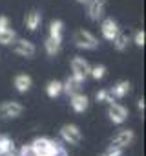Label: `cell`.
Listing matches in <instances>:
<instances>
[{
  "label": "cell",
  "mask_w": 146,
  "mask_h": 156,
  "mask_svg": "<svg viewBox=\"0 0 146 156\" xmlns=\"http://www.w3.org/2000/svg\"><path fill=\"white\" fill-rule=\"evenodd\" d=\"M73 44L81 50H97L99 39L88 30H77L73 33Z\"/></svg>",
  "instance_id": "cell-1"
},
{
  "label": "cell",
  "mask_w": 146,
  "mask_h": 156,
  "mask_svg": "<svg viewBox=\"0 0 146 156\" xmlns=\"http://www.w3.org/2000/svg\"><path fill=\"white\" fill-rule=\"evenodd\" d=\"M22 112H24V107L18 101H4L0 105V116L4 119H15L22 116Z\"/></svg>",
  "instance_id": "cell-5"
},
{
  "label": "cell",
  "mask_w": 146,
  "mask_h": 156,
  "mask_svg": "<svg viewBox=\"0 0 146 156\" xmlns=\"http://www.w3.org/2000/svg\"><path fill=\"white\" fill-rule=\"evenodd\" d=\"M6 28H9V19L6 15H0V31L6 30Z\"/></svg>",
  "instance_id": "cell-28"
},
{
  "label": "cell",
  "mask_w": 146,
  "mask_h": 156,
  "mask_svg": "<svg viewBox=\"0 0 146 156\" xmlns=\"http://www.w3.org/2000/svg\"><path fill=\"white\" fill-rule=\"evenodd\" d=\"M102 156H122V149H119V147H110Z\"/></svg>",
  "instance_id": "cell-26"
},
{
  "label": "cell",
  "mask_w": 146,
  "mask_h": 156,
  "mask_svg": "<svg viewBox=\"0 0 146 156\" xmlns=\"http://www.w3.org/2000/svg\"><path fill=\"white\" fill-rule=\"evenodd\" d=\"M144 107H146V105H144V99L141 98V99L137 101V108H139V112H144Z\"/></svg>",
  "instance_id": "cell-29"
},
{
  "label": "cell",
  "mask_w": 146,
  "mask_h": 156,
  "mask_svg": "<svg viewBox=\"0 0 146 156\" xmlns=\"http://www.w3.org/2000/svg\"><path fill=\"white\" fill-rule=\"evenodd\" d=\"M128 116H130V110L124 107V105H121V103H110V108H108V118H110V121L113 123V125H122L126 119H128Z\"/></svg>",
  "instance_id": "cell-2"
},
{
  "label": "cell",
  "mask_w": 146,
  "mask_h": 156,
  "mask_svg": "<svg viewBox=\"0 0 146 156\" xmlns=\"http://www.w3.org/2000/svg\"><path fill=\"white\" fill-rule=\"evenodd\" d=\"M60 138L69 143V145H79L81 140H82V134H81V129L77 125H73V123H66L62 125L60 129Z\"/></svg>",
  "instance_id": "cell-3"
},
{
  "label": "cell",
  "mask_w": 146,
  "mask_h": 156,
  "mask_svg": "<svg viewBox=\"0 0 146 156\" xmlns=\"http://www.w3.org/2000/svg\"><path fill=\"white\" fill-rule=\"evenodd\" d=\"M13 51L17 53V55H22V57H35V53H37V46L31 42V41H26V39H15L13 41Z\"/></svg>",
  "instance_id": "cell-6"
},
{
  "label": "cell",
  "mask_w": 146,
  "mask_h": 156,
  "mask_svg": "<svg viewBox=\"0 0 146 156\" xmlns=\"http://www.w3.org/2000/svg\"><path fill=\"white\" fill-rule=\"evenodd\" d=\"M90 75L93 77L95 81L102 79V77L106 75V66H104V64H95V66H90Z\"/></svg>",
  "instance_id": "cell-22"
},
{
  "label": "cell",
  "mask_w": 146,
  "mask_h": 156,
  "mask_svg": "<svg viewBox=\"0 0 146 156\" xmlns=\"http://www.w3.org/2000/svg\"><path fill=\"white\" fill-rule=\"evenodd\" d=\"M15 145L11 141V138L8 136H0V156H6V154H13Z\"/></svg>",
  "instance_id": "cell-20"
},
{
  "label": "cell",
  "mask_w": 146,
  "mask_h": 156,
  "mask_svg": "<svg viewBox=\"0 0 146 156\" xmlns=\"http://www.w3.org/2000/svg\"><path fill=\"white\" fill-rule=\"evenodd\" d=\"M75 2H79V4H88L90 0H75Z\"/></svg>",
  "instance_id": "cell-30"
},
{
  "label": "cell",
  "mask_w": 146,
  "mask_h": 156,
  "mask_svg": "<svg viewBox=\"0 0 146 156\" xmlns=\"http://www.w3.org/2000/svg\"><path fill=\"white\" fill-rule=\"evenodd\" d=\"M111 42H113V48H115L117 51H124V50L128 48V44H130V37H128L126 33H121V31H119V35H117Z\"/></svg>",
  "instance_id": "cell-19"
},
{
  "label": "cell",
  "mask_w": 146,
  "mask_h": 156,
  "mask_svg": "<svg viewBox=\"0 0 146 156\" xmlns=\"http://www.w3.org/2000/svg\"><path fill=\"white\" fill-rule=\"evenodd\" d=\"M130 92H131V83H130V81H117V83L111 87V90H110V94H111L113 99H122V98H126Z\"/></svg>",
  "instance_id": "cell-13"
},
{
  "label": "cell",
  "mask_w": 146,
  "mask_h": 156,
  "mask_svg": "<svg viewBox=\"0 0 146 156\" xmlns=\"http://www.w3.org/2000/svg\"><path fill=\"white\" fill-rule=\"evenodd\" d=\"M82 83H84V79H81V77H77V75H71L66 83H62V92H66L68 96H71V94H75V92L81 90Z\"/></svg>",
  "instance_id": "cell-14"
},
{
  "label": "cell",
  "mask_w": 146,
  "mask_h": 156,
  "mask_svg": "<svg viewBox=\"0 0 146 156\" xmlns=\"http://www.w3.org/2000/svg\"><path fill=\"white\" fill-rule=\"evenodd\" d=\"M62 31H64V22L62 20H51L49 22V37L62 42Z\"/></svg>",
  "instance_id": "cell-16"
},
{
  "label": "cell",
  "mask_w": 146,
  "mask_h": 156,
  "mask_svg": "<svg viewBox=\"0 0 146 156\" xmlns=\"http://www.w3.org/2000/svg\"><path fill=\"white\" fill-rule=\"evenodd\" d=\"M144 41H146V33H144L142 30L135 31V35H133V44H135V46H144Z\"/></svg>",
  "instance_id": "cell-24"
},
{
  "label": "cell",
  "mask_w": 146,
  "mask_h": 156,
  "mask_svg": "<svg viewBox=\"0 0 146 156\" xmlns=\"http://www.w3.org/2000/svg\"><path fill=\"white\" fill-rule=\"evenodd\" d=\"M40 22H42V15H40V11L33 9V11L28 13V17H26V28H28L29 31H37L38 26H40Z\"/></svg>",
  "instance_id": "cell-15"
},
{
  "label": "cell",
  "mask_w": 146,
  "mask_h": 156,
  "mask_svg": "<svg viewBox=\"0 0 146 156\" xmlns=\"http://www.w3.org/2000/svg\"><path fill=\"white\" fill-rule=\"evenodd\" d=\"M17 39V31L15 30H11V28H6V30H2L0 31V44H11L13 41Z\"/></svg>",
  "instance_id": "cell-21"
},
{
  "label": "cell",
  "mask_w": 146,
  "mask_h": 156,
  "mask_svg": "<svg viewBox=\"0 0 146 156\" xmlns=\"http://www.w3.org/2000/svg\"><path fill=\"white\" fill-rule=\"evenodd\" d=\"M13 85H15V88H17L18 94H26V92L31 90V87H33V79H31V75H28V73H18V75L15 77Z\"/></svg>",
  "instance_id": "cell-12"
},
{
  "label": "cell",
  "mask_w": 146,
  "mask_h": 156,
  "mask_svg": "<svg viewBox=\"0 0 146 156\" xmlns=\"http://www.w3.org/2000/svg\"><path fill=\"white\" fill-rule=\"evenodd\" d=\"M51 156H69V154H68V151H66L62 145H57V149L53 151V154H51Z\"/></svg>",
  "instance_id": "cell-27"
},
{
  "label": "cell",
  "mask_w": 146,
  "mask_h": 156,
  "mask_svg": "<svg viewBox=\"0 0 146 156\" xmlns=\"http://www.w3.org/2000/svg\"><path fill=\"white\" fill-rule=\"evenodd\" d=\"M33 149L38 152V156H51L53 154V151L57 149V145H60L58 141H55V140H49V138H37V140H33Z\"/></svg>",
  "instance_id": "cell-4"
},
{
  "label": "cell",
  "mask_w": 146,
  "mask_h": 156,
  "mask_svg": "<svg viewBox=\"0 0 146 156\" xmlns=\"http://www.w3.org/2000/svg\"><path fill=\"white\" fill-rule=\"evenodd\" d=\"M95 99H97L99 103H113V98H111V94H110L108 90H99V92L95 94Z\"/></svg>",
  "instance_id": "cell-23"
},
{
  "label": "cell",
  "mask_w": 146,
  "mask_h": 156,
  "mask_svg": "<svg viewBox=\"0 0 146 156\" xmlns=\"http://www.w3.org/2000/svg\"><path fill=\"white\" fill-rule=\"evenodd\" d=\"M88 6V17L90 20L99 22L104 17V9H106V0H90L86 4Z\"/></svg>",
  "instance_id": "cell-9"
},
{
  "label": "cell",
  "mask_w": 146,
  "mask_h": 156,
  "mask_svg": "<svg viewBox=\"0 0 146 156\" xmlns=\"http://www.w3.org/2000/svg\"><path fill=\"white\" fill-rule=\"evenodd\" d=\"M90 62L84 59V57H73L71 59V72H73V75H77V77H81V79H84L86 81V77L90 75Z\"/></svg>",
  "instance_id": "cell-7"
},
{
  "label": "cell",
  "mask_w": 146,
  "mask_h": 156,
  "mask_svg": "<svg viewBox=\"0 0 146 156\" xmlns=\"http://www.w3.org/2000/svg\"><path fill=\"white\" fill-rule=\"evenodd\" d=\"M60 44H62V42H58V41H55V39L48 37V39L44 41V48H46V53H48L49 57H55V55L60 51Z\"/></svg>",
  "instance_id": "cell-18"
},
{
  "label": "cell",
  "mask_w": 146,
  "mask_h": 156,
  "mask_svg": "<svg viewBox=\"0 0 146 156\" xmlns=\"http://www.w3.org/2000/svg\"><path fill=\"white\" fill-rule=\"evenodd\" d=\"M46 94H48V98H51V99L58 98V96L62 94V83L57 81V79H51V81L46 85Z\"/></svg>",
  "instance_id": "cell-17"
},
{
  "label": "cell",
  "mask_w": 146,
  "mask_h": 156,
  "mask_svg": "<svg viewBox=\"0 0 146 156\" xmlns=\"http://www.w3.org/2000/svg\"><path fill=\"white\" fill-rule=\"evenodd\" d=\"M135 140V132L131 129H122L117 132V136L111 140V147H119V149H124L128 145H131Z\"/></svg>",
  "instance_id": "cell-8"
},
{
  "label": "cell",
  "mask_w": 146,
  "mask_h": 156,
  "mask_svg": "<svg viewBox=\"0 0 146 156\" xmlns=\"http://www.w3.org/2000/svg\"><path fill=\"white\" fill-rule=\"evenodd\" d=\"M101 31H102V37L106 39V41H113L117 35H119V31H121V28H119V24L113 20V19H104L102 20V24H101Z\"/></svg>",
  "instance_id": "cell-11"
},
{
  "label": "cell",
  "mask_w": 146,
  "mask_h": 156,
  "mask_svg": "<svg viewBox=\"0 0 146 156\" xmlns=\"http://www.w3.org/2000/svg\"><path fill=\"white\" fill-rule=\"evenodd\" d=\"M18 156H38V152H37V151L33 149V145L29 143V145H24V147L20 149Z\"/></svg>",
  "instance_id": "cell-25"
},
{
  "label": "cell",
  "mask_w": 146,
  "mask_h": 156,
  "mask_svg": "<svg viewBox=\"0 0 146 156\" xmlns=\"http://www.w3.org/2000/svg\"><path fill=\"white\" fill-rule=\"evenodd\" d=\"M69 105H71V108L75 110V112L82 114V112H86V110H88V107H90V98H88L86 94L75 92V94H71Z\"/></svg>",
  "instance_id": "cell-10"
}]
</instances>
